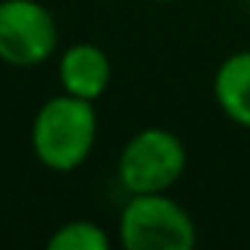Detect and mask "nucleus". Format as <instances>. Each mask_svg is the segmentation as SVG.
<instances>
[{
  "instance_id": "0eeeda50",
  "label": "nucleus",
  "mask_w": 250,
  "mask_h": 250,
  "mask_svg": "<svg viewBox=\"0 0 250 250\" xmlns=\"http://www.w3.org/2000/svg\"><path fill=\"white\" fill-rule=\"evenodd\" d=\"M49 250H108L110 237L100 223L78 218L67 221L49 237Z\"/></svg>"
},
{
  "instance_id": "7ed1b4c3",
  "label": "nucleus",
  "mask_w": 250,
  "mask_h": 250,
  "mask_svg": "<svg viewBox=\"0 0 250 250\" xmlns=\"http://www.w3.org/2000/svg\"><path fill=\"white\" fill-rule=\"evenodd\" d=\"M188 153L175 132L162 126L140 129L119 156V180L129 194L169 191L186 172Z\"/></svg>"
},
{
  "instance_id": "423d86ee",
  "label": "nucleus",
  "mask_w": 250,
  "mask_h": 250,
  "mask_svg": "<svg viewBox=\"0 0 250 250\" xmlns=\"http://www.w3.org/2000/svg\"><path fill=\"white\" fill-rule=\"evenodd\" d=\"M218 108L237 126L250 129V51L226 57L212 78Z\"/></svg>"
},
{
  "instance_id": "f03ea898",
  "label": "nucleus",
  "mask_w": 250,
  "mask_h": 250,
  "mask_svg": "<svg viewBox=\"0 0 250 250\" xmlns=\"http://www.w3.org/2000/svg\"><path fill=\"white\" fill-rule=\"evenodd\" d=\"M119 237L126 250H191L196 226L167 191L132 194L119 218Z\"/></svg>"
},
{
  "instance_id": "20e7f679",
  "label": "nucleus",
  "mask_w": 250,
  "mask_h": 250,
  "mask_svg": "<svg viewBox=\"0 0 250 250\" xmlns=\"http://www.w3.org/2000/svg\"><path fill=\"white\" fill-rule=\"evenodd\" d=\"M60 43L57 19L38 0H0V62L43 65Z\"/></svg>"
},
{
  "instance_id": "39448f33",
  "label": "nucleus",
  "mask_w": 250,
  "mask_h": 250,
  "mask_svg": "<svg viewBox=\"0 0 250 250\" xmlns=\"http://www.w3.org/2000/svg\"><path fill=\"white\" fill-rule=\"evenodd\" d=\"M60 83L67 94L81 100H97L110 83V60L100 46L76 43L60 57Z\"/></svg>"
},
{
  "instance_id": "6e6552de",
  "label": "nucleus",
  "mask_w": 250,
  "mask_h": 250,
  "mask_svg": "<svg viewBox=\"0 0 250 250\" xmlns=\"http://www.w3.org/2000/svg\"><path fill=\"white\" fill-rule=\"evenodd\" d=\"M159 3H175V0H159Z\"/></svg>"
},
{
  "instance_id": "f257e3e1",
  "label": "nucleus",
  "mask_w": 250,
  "mask_h": 250,
  "mask_svg": "<svg viewBox=\"0 0 250 250\" xmlns=\"http://www.w3.org/2000/svg\"><path fill=\"white\" fill-rule=\"evenodd\" d=\"M97 140V110L92 100L73 94L49 97L38 108L30 129L33 153L46 169L73 172L89 159Z\"/></svg>"
}]
</instances>
